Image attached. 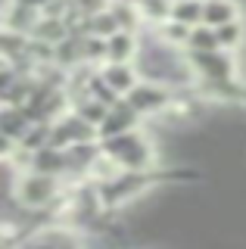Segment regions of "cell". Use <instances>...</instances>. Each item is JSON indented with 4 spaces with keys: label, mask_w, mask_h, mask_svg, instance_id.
<instances>
[{
    "label": "cell",
    "mask_w": 246,
    "mask_h": 249,
    "mask_svg": "<svg viewBox=\"0 0 246 249\" xmlns=\"http://www.w3.org/2000/svg\"><path fill=\"white\" fill-rule=\"evenodd\" d=\"M106 156H109L112 162H119V165H125V168H143L150 162V146H147V140L143 137H137L134 131H128V134H119V137H112V140H106Z\"/></svg>",
    "instance_id": "cell-1"
},
{
    "label": "cell",
    "mask_w": 246,
    "mask_h": 249,
    "mask_svg": "<svg viewBox=\"0 0 246 249\" xmlns=\"http://www.w3.org/2000/svg\"><path fill=\"white\" fill-rule=\"evenodd\" d=\"M190 62H193V69H196L203 78H209V81H218V84L230 81V75H234V66H230V59L225 56V53H218V50H206V53L190 50Z\"/></svg>",
    "instance_id": "cell-2"
},
{
    "label": "cell",
    "mask_w": 246,
    "mask_h": 249,
    "mask_svg": "<svg viewBox=\"0 0 246 249\" xmlns=\"http://www.w3.org/2000/svg\"><path fill=\"white\" fill-rule=\"evenodd\" d=\"M53 193H56V181H53V175H28L22 178L19 184V199L22 206H47L53 199Z\"/></svg>",
    "instance_id": "cell-3"
},
{
    "label": "cell",
    "mask_w": 246,
    "mask_h": 249,
    "mask_svg": "<svg viewBox=\"0 0 246 249\" xmlns=\"http://www.w3.org/2000/svg\"><path fill=\"white\" fill-rule=\"evenodd\" d=\"M134 119H137V109L131 103H115L109 109V115L103 119V124H100V134H103L106 140H112L119 134H128L131 124H134Z\"/></svg>",
    "instance_id": "cell-4"
},
{
    "label": "cell",
    "mask_w": 246,
    "mask_h": 249,
    "mask_svg": "<svg viewBox=\"0 0 246 249\" xmlns=\"http://www.w3.org/2000/svg\"><path fill=\"white\" fill-rule=\"evenodd\" d=\"M128 103H131L137 112H159L162 106H168V93L156 84H137V88L128 93Z\"/></svg>",
    "instance_id": "cell-5"
},
{
    "label": "cell",
    "mask_w": 246,
    "mask_h": 249,
    "mask_svg": "<svg viewBox=\"0 0 246 249\" xmlns=\"http://www.w3.org/2000/svg\"><path fill=\"white\" fill-rule=\"evenodd\" d=\"M143 178H141V171H131V175H115L109 184L103 187V196L115 202V199H122V196H134V193H141L143 190Z\"/></svg>",
    "instance_id": "cell-6"
},
{
    "label": "cell",
    "mask_w": 246,
    "mask_h": 249,
    "mask_svg": "<svg viewBox=\"0 0 246 249\" xmlns=\"http://www.w3.org/2000/svg\"><path fill=\"white\" fill-rule=\"evenodd\" d=\"M103 81L109 84V88L115 93H131L137 88V81H134V69L128 66V62H112L109 69H106V75H103Z\"/></svg>",
    "instance_id": "cell-7"
},
{
    "label": "cell",
    "mask_w": 246,
    "mask_h": 249,
    "mask_svg": "<svg viewBox=\"0 0 246 249\" xmlns=\"http://www.w3.org/2000/svg\"><path fill=\"white\" fill-rule=\"evenodd\" d=\"M94 137V128H90V122L84 119H69L56 128V134H53V146H63L69 140H90Z\"/></svg>",
    "instance_id": "cell-8"
},
{
    "label": "cell",
    "mask_w": 246,
    "mask_h": 249,
    "mask_svg": "<svg viewBox=\"0 0 246 249\" xmlns=\"http://www.w3.org/2000/svg\"><path fill=\"white\" fill-rule=\"evenodd\" d=\"M234 16H237V10L230 0H206V6H203V22L212 28H221L228 22H234Z\"/></svg>",
    "instance_id": "cell-9"
},
{
    "label": "cell",
    "mask_w": 246,
    "mask_h": 249,
    "mask_svg": "<svg viewBox=\"0 0 246 249\" xmlns=\"http://www.w3.org/2000/svg\"><path fill=\"white\" fill-rule=\"evenodd\" d=\"M66 156L56 150V146H41V150L35 153V168L41 171V175H56L59 168H66Z\"/></svg>",
    "instance_id": "cell-10"
},
{
    "label": "cell",
    "mask_w": 246,
    "mask_h": 249,
    "mask_svg": "<svg viewBox=\"0 0 246 249\" xmlns=\"http://www.w3.org/2000/svg\"><path fill=\"white\" fill-rule=\"evenodd\" d=\"M22 249H78L75 246V240L69 237L66 231H47V233H41V237H35L28 246H22Z\"/></svg>",
    "instance_id": "cell-11"
},
{
    "label": "cell",
    "mask_w": 246,
    "mask_h": 249,
    "mask_svg": "<svg viewBox=\"0 0 246 249\" xmlns=\"http://www.w3.org/2000/svg\"><path fill=\"white\" fill-rule=\"evenodd\" d=\"M203 6L206 3H199V0H178L172 6V16L178 25H193V22L203 19Z\"/></svg>",
    "instance_id": "cell-12"
},
{
    "label": "cell",
    "mask_w": 246,
    "mask_h": 249,
    "mask_svg": "<svg viewBox=\"0 0 246 249\" xmlns=\"http://www.w3.org/2000/svg\"><path fill=\"white\" fill-rule=\"evenodd\" d=\"M22 131H28V112H25V109L6 106V112H3V134H6V140L19 137ZM22 137H25V134H22Z\"/></svg>",
    "instance_id": "cell-13"
},
{
    "label": "cell",
    "mask_w": 246,
    "mask_h": 249,
    "mask_svg": "<svg viewBox=\"0 0 246 249\" xmlns=\"http://www.w3.org/2000/svg\"><path fill=\"white\" fill-rule=\"evenodd\" d=\"M88 31L94 37H115L119 35V19H115L112 13H97V16H90L88 19Z\"/></svg>",
    "instance_id": "cell-14"
},
{
    "label": "cell",
    "mask_w": 246,
    "mask_h": 249,
    "mask_svg": "<svg viewBox=\"0 0 246 249\" xmlns=\"http://www.w3.org/2000/svg\"><path fill=\"white\" fill-rule=\"evenodd\" d=\"M106 44H109V59L112 62H128L134 56V37L131 35H122V31H119V35L109 37Z\"/></svg>",
    "instance_id": "cell-15"
},
{
    "label": "cell",
    "mask_w": 246,
    "mask_h": 249,
    "mask_svg": "<svg viewBox=\"0 0 246 249\" xmlns=\"http://www.w3.org/2000/svg\"><path fill=\"white\" fill-rule=\"evenodd\" d=\"M187 41H190V50H196V53L218 50V31L215 28H193Z\"/></svg>",
    "instance_id": "cell-16"
},
{
    "label": "cell",
    "mask_w": 246,
    "mask_h": 249,
    "mask_svg": "<svg viewBox=\"0 0 246 249\" xmlns=\"http://www.w3.org/2000/svg\"><path fill=\"white\" fill-rule=\"evenodd\" d=\"M215 31H218V44H225V47H237L240 44V35H243V28L237 22H228V25H221Z\"/></svg>",
    "instance_id": "cell-17"
},
{
    "label": "cell",
    "mask_w": 246,
    "mask_h": 249,
    "mask_svg": "<svg viewBox=\"0 0 246 249\" xmlns=\"http://www.w3.org/2000/svg\"><path fill=\"white\" fill-rule=\"evenodd\" d=\"M143 10L159 19V16H168V13H172V6H168L165 0H143Z\"/></svg>",
    "instance_id": "cell-18"
},
{
    "label": "cell",
    "mask_w": 246,
    "mask_h": 249,
    "mask_svg": "<svg viewBox=\"0 0 246 249\" xmlns=\"http://www.w3.org/2000/svg\"><path fill=\"white\" fill-rule=\"evenodd\" d=\"M75 6H81L84 13L97 16V13H100V6H103V0H75Z\"/></svg>",
    "instance_id": "cell-19"
},
{
    "label": "cell",
    "mask_w": 246,
    "mask_h": 249,
    "mask_svg": "<svg viewBox=\"0 0 246 249\" xmlns=\"http://www.w3.org/2000/svg\"><path fill=\"white\" fill-rule=\"evenodd\" d=\"M22 6H32V3H41V0H19Z\"/></svg>",
    "instance_id": "cell-20"
}]
</instances>
